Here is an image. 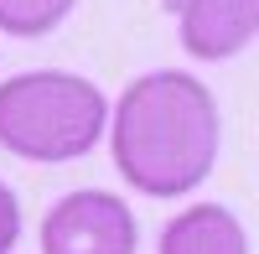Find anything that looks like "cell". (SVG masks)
Segmentation results:
<instances>
[{"label": "cell", "instance_id": "277c9868", "mask_svg": "<svg viewBox=\"0 0 259 254\" xmlns=\"http://www.w3.org/2000/svg\"><path fill=\"white\" fill-rule=\"evenodd\" d=\"M259 41V0H187L182 47L197 62H228Z\"/></svg>", "mask_w": 259, "mask_h": 254}, {"label": "cell", "instance_id": "7a4b0ae2", "mask_svg": "<svg viewBox=\"0 0 259 254\" xmlns=\"http://www.w3.org/2000/svg\"><path fill=\"white\" fill-rule=\"evenodd\" d=\"M104 130H109V99L78 73L31 68L0 83V145L21 161H78L104 140Z\"/></svg>", "mask_w": 259, "mask_h": 254}, {"label": "cell", "instance_id": "5b68a950", "mask_svg": "<svg viewBox=\"0 0 259 254\" xmlns=\"http://www.w3.org/2000/svg\"><path fill=\"white\" fill-rule=\"evenodd\" d=\"M156 254H249V234L223 202H197L161 228Z\"/></svg>", "mask_w": 259, "mask_h": 254}, {"label": "cell", "instance_id": "6da1fadb", "mask_svg": "<svg viewBox=\"0 0 259 254\" xmlns=\"http://www.w3.org/2000/svg\"><path fill=\"white\" fill-rule=\"evenodd\" d=\"M218 140V99L182 68L135 78L114 104L109 151L119 177L145 197H187L197 182H207Z\"/></svg>", "mask_w": 259, "mask_h": 254}, {"label": "cell", "instance_id": "3957f363", "mask_svg": "<svg viewBox=\"0 0 259 254\" xmlns=\"http://www.w3.org/2000/svg\"><path fill=\"white\" fill-rule=\"evenodd\" d=\"M140 228L135 213L99 187L68 192L41 218V254H135Z\"/></svg>", "mask_w": 259, "mask_h": 254}, {"label": "cell", "instance_id": "52a82bcc", "mask_svg": "<svg viewBox=\"0 0 259 254\" xmlns=\"http://www.w3.org/2000/svg\"><path fill=\"white\" fill-rule=\"evenodd\" d=\"M16 239H21V202H16L11 187L0 182V254H11Z\"/></svg>", "mask_w": 259, "mask_h": 254}, {"label": "cell", "instance_id": "8992f818", "mask_svg": "<svg viewBox=\"0 0 259 254\" xmlns=\"http://www.w3.org/2000/svg\"><path fill=\"white\" fill-rule=\"evenodd\" d=\"M78 0H0V31L6 36H47L73 16Z\"/></svg>", "mask_w": 259, "mask_h": 254}]
</instances>
